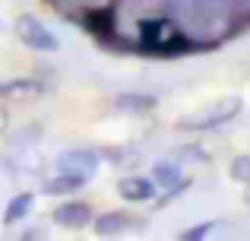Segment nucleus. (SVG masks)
Masks as SVG:
<instances>
[{
    "label": "nucleus",
    "mask_w": 250,
    "mask_h": 241,
    "mask_svg": "<svg viewBox=\"0 0 250 241\" xmlns=\"http://www.w3.org/2000/svg\"><path fill=\"white\" fill-rule=\"evenodd\" d=\"M136 44H140L143 54H152V57H177V54L193 51V42L177 29V22L165 10L140 16V22H136Z\"/></svg>",
    "instance_id": "obj_1"
},
{
    "label": "nucleus",
    "mask_w": 250,
    "mask_h": 241,
    "mask_svg": "<svg viewBox=\"0 0 250 241\" xmlns=\"http://www.w3.org/2000/svg\"><path fill=\"white\" fill-rule=\"evenodd\" d=\"M238 111H241V99H238V95H228V99H219V102H212L209 108H203V111L184 118L181 127H187V130H209V127H219V124L231 121Z\"/></svg>",
    "instance_id": "obj_2"
},
{
    "label": "nucleus",
    "mask_w": 250,
    "mask_h": 241,
    "mask_svg": "<svg viewBox=\"0 0 250 241\" xmlns=\"http://www.w3.org/2000/svg\"><path fill=\"white\" fill-rule=\"evenodd\" d=\"M16 35H19V42L32 51H57L61 48L57 35L38 16H32V13H22V16L16 19Z\"/></svg>",
    "instance_id": "obj_3"
},
{
    "label": "nucleus",
    "mask_w": 250,
    "mask_h": 241,
    "mask_svg": "<svg viewBox=\"0 0 250 241\" xmlns=\"http://www.w3.org/2000/svg\"><path fill=\"white\" fill-rule=\"evenodd\" d=\"M95 165H98V155L92 153V149H67V153L57 159V168H61V172L83 175V178H89V175L95 172Z\"/></svg>",
    "instance_id": "obj_4"
},
{
    "label": "nucleus",
    "mask_w": 250,
    "mask_h": 241,
    "mask_svg": "<svg viewBox=\"0 0 250 241\" xmlns=\"http://www.w3.org/2000/svg\"><path fill=\"white\" fill-rule=\"evenodd\" d=\"M54 222L63 225V229H83V225L92 222V210L89 203H63L54 210Z\"/></svg>",
    "instance_id": "obj_5"
},
{
    "label": "nucleus",
    "mask_w": 250,
    "mask_h": 241,
    "mask_svg": "<svg viewBox=\"0 0 250 241\" xmlns=\"http://www.w3.org/2000/svg\"><path fill=\"white\" fill-rule=\"evenodd\" d=\"M117 191H121V197L133 200V203H143V200H152L155 197V181L149 178H121V184H117Z\"/></svg>",
    "instance_id": "obj_6"
},
{
    "label": "nucleus",
    "mask_w": 250,
    "mask_h": 241,
    "mask_svg": "<svg viewBox=\"0 0 250 241\" xmlns=\"http://www.w3.org/2000/svg\"><path fill=\"white\" fill-rule=\"evenodd\" d=\"M42 92H44V83L42 80H32V76H19V80H3V83H0V95H6V99L42 95Z\"/></svg>",
    "instance_id": "obj_7"
},
{
    "label": "nucleus",
    "mask_w": 250,
    "mask_h": 241,
    "mask_svg": "<svg viewBox=\"0 0 250 241\" xmlns=\"http://www.w3.org/2000/svg\"><path fill=\"white\" fill-rule=\"evenodd\" d=\"M85 184L83 175H70V172H61L57 178H48L44 181V194H73Z\"/></svg>",
    "instance_id": "obj_8"
},
{
    "label": "nucleus",
    "mask_w": 250,
    "mask_h": 241,
    "mask_svg": "<svg viewBox=\"0 0 250 241\" xmlns=\"http://www.w3.org/2000/svg\"><path fill=\"white\" fill-rule=\"evenodd\" d=\"M114 105L121 111H149L155 105V95H143V92H124L114 99Z\"/></svg>",
    "instance_id": "obj_9"
},
{
    "label": "nucleus",
    "mask_w": 250,
    "mask_h": 241,
    "mask_svg": "<svg viewBox=\"0 0 250 241\" xmlns=\"http://www.w3.org/2000/svg\"><path fill=\"white\" fill-rule=\"evenodd\" d=\"M29 210H32V194H19V197L10 200V206H6V213H3V222L6 225L22 222V219L29 216Z\"/></svg>",
    "instance_id": "obj_10"
},
{
    "label": "nucleus",
    "mask_w": 250,
    "mask_h": 241,
    "mask_svg": "<svg viewBox=\"0 0 250 241\" xmlns=\"http://www.w3.org/2000/svg\"><path fill=\"white\" fill-rule=\"evenodd\" d=\"M92 222H95V232H98V235H117V232L127 229L130 219L124 216V213H104V216L92 219Z\"/></svg>",
    "instance_id": "obj_11"
},
{
    "label": "nucleus",
    "mask_w": 250,
    "mask_h": 241,
    "mask_svg": "<svg viewBox=\"0 0 250 241\" xmlns=\"http://www.w3.org/2000/svg\"><path fill=\"white\" fill-rule=\"evenodd\" d=\"M155 184L174 191V184H181V172H177V165H171V162H159V165H155Z\"/></svg>",
    "instance_id": "obj_12"
},
{
    "label": "nucleus",
    "mask_w": 250,
    "mask_h": 241,
    "mask_svg": "<svg viewBox=\"0 0 250 241\" xmlns=\"http://www.w3.org/2000/svg\"><path fill=\"white\" fill-rule=\"evenodd\" d=\"M231 178L250 184V155H238V159L231 162Z\"/></svg>",
    "instance_id": "obj_13"
},
{
    "label": "nucleus",
    "mask_w": 250,
    "mask_h": 241,
    "mask_svg": "<svg viewBox=\"0 0 250 241\" xmlns=\"http://www.w3.org/2000/svg\"><path fill=\"white\" fill-rule=\"evenodd\" d=\"M209 229H212V222H203V225H193V229L181 232V241H203L209 235Z\"/></svg>",
    "instance_id": "obj_14"
},
{
    "label": "nucleus",
    "mask_w": 250,
    "mask_h": 241,
    "mask_svg": "<svg viewBox=\"0 0 250 241\" xmlns=\"http://www.w3.org/2000/svg\"><path fill=\"white\" fill-rule=\"evenodd\" d=\"M3 121H6V114H3V111H0V127H3Z\"/></svg>",
    "instance_id": "obj_15"
},
{
    "label": "nucleus",
    "mask_w": 250,
    "mask_h": 241,
    "mask_svg": "<svg viewBox=\"0 0 250 241\" xmlns=\"http://www.w3.org/2000/svg\"><path fill=\"white\" fill-rule=\"evenodd\" d=\"M247 200H250V184H247Z\"/></svg>",
    "instance_id": "obj_16"
}]
</instances>
